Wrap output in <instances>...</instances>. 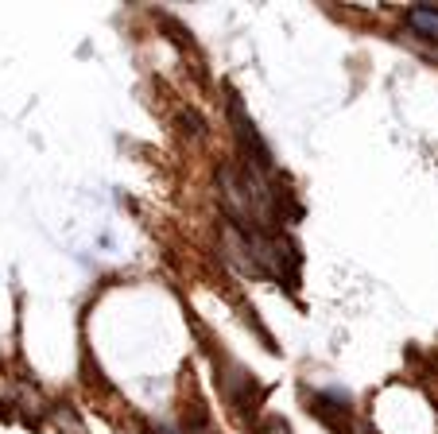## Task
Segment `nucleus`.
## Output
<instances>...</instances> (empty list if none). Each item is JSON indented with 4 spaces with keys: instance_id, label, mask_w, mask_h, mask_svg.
Here are the masks:
<instances>
[{
    "instance_id": "f257e3e1",
    "label": "nucleus",
    "mask_w": 438,
    "mask_h": 434,
    "mask_svg": "<svg viewBox=\"0 0 438 434\" xmlns=\"http://www.w3.org/2000/svg\"><path fill=\"white\" fill-rule=\"evenodd\" d=\"M407 24H411L415 31L438 39V8H430V4H415V8L407 12Z\"/></svg>"
}]
</instances>
